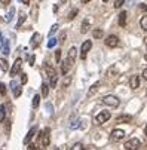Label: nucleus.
<instances>
[{"label":"nucleus","mask_w":147,"mask_h":150,"mask_svg":"<svg viewBox=\"0 0 147 150\" xmlns=\"http://www.w3.org/2000/svg\"><path fill=\"white\" fill-rule=\"evenodd\" d=\"M39 140H40V143H42L43 147L49 146V141H51V129L49 128H45V129L39 134Z\"/></svg>","instance_id":"f257e3e1"},{"label":"nucleus","mask_w":147,"mask_h":150,"mask_svg":"<svg viewBox=\"0 0 147 150\" xmlns=\"http://www.w3.org/2000/svg\"><path fill=\"white\" fill-rule=\"evenodd\" d=\"M102 103L106 105H109V107H112V109H116V107H119V104H120V101L116 95H106L102 98Z\"/></svg>","instance_id":"f03ea898"},{"label":"nucleus","mask_w":147,"mask_h":150,"mask_svg":"<svg viewBox=\"0 0 147 150\" xmlns=\"http://www.w3.org/2000/svg\"><path fill=\"white\" fill-rule=\"evenodd\" d=\"M110 117H112V113H110V112H107V110H102V112H100V113L95 116V123L102 125L104 122H107Z\"/></svg>","instance_id":"7ed1b4c3"},{"label":"nucleus","mask_w":147,"mask_h":150,"mask_svg":"<svg viewBox=\"0 0 147 150\" xmlns=\"http://www.w3.org/2000/svg\"><path fill=\"white\" fill-rule=\"evenodd\" d=\"M140 146H141V143H140L138 138H131V140H128L127 143H125L123 147H125V150H138Z\"/></svg>","instance_id":"20e7f679"},{"label":"nucleus","mask_w":147,"mask_h":150,"mask_svg":"<svg viewBox=\"0 0 147 150\" xmlns=\"http://www.w3.org/2000/svg\"><path fill=\"white\" fill-rule=\"evenodd\" d=\"M46 69V71H48V74H49V80H51V88H55L57 86V71L52 69V67H49V66H46L45 67Z\"/></svg>","instance_id":"39448f33"},{"label":"nucleus","mask_w":147,"mask_h":150,"mask_svg":"<svg viewBox=\"0 0 147 150\" xmlns=\"http://www.w3.org/2000/svg\"><path fill=\"white\" fill-rule=\"evenodd\" d=\"M91 48H92V42H91V40H85V42H83L82 49H80V58H82V59L86 58V54L89 52Z\"/></svg>","instance_id":"423d86ee"},{"label":"nucleus","mask_w":147,"mask_h":150,"mask_svg":"<svg viewBox=\"0 0 147 150\" xmlns=\"http://www.w3.org/2000/svg\"><path fill=\"white\" fill-rule=\"evenodd\" d=\"M106 45L109 46V48H116L117 45H119V37L117 36H114V34H110V36H107L106 37Z\"/></svg>","instance_id":"0eeeda50"},{"label":"nucleus","mask_w":147,"mask_h":150,"mask_svg":"<svg viewBox=\"0 0 147 150\" xmlns=\"http://www.w3.org/2000/svg\"><path fill=\"white\" fill-rule=\"evenodd\" d=\"M21 66H23V59H21V58H16L15 62H13V66H12V69H11V76H12V77L16 76V74L21 71Z\"/></svg>","instance_id":"6e6552de"},{"label":"nucleus","mask_w":147,"mask_h":150,"mask_svg":"<svg viewBox=\"0 0 147 150\" xmlns=\"http://www.w3.org/2000/svg\"><path fill=\"white\" fill-rule=\"evenodd\" d=\"M123 137H125L123 129H113V131H112V135H110L112 141H114V143H117V141L123 140Z\"/></svg>","instance_id":"1a4fd4ad"},{"label":"nucleus","mask_w":147,"mask_h":150,"mask_svg":"<svg viewBox=\"0 0 147 150\" xmlns=\"http://www.w3.org/2000/svg\"><path fill=\"white\" fill-rule=\"evenodd\" d=\"M11 89H12V92H13V97H15V98H18V97L21 95V92H23V88H21V85H18L15 80H12V82H11Z\"/></svg>","instance_id":"9d476101"},{"label":"nucleus","mask_w":147,"mask_h":150,"mask_svg":"<svg viewBox=\"0 0 147 150\" xmlns=\"http://www.w3.org/2000/svg\"><path fill=\"white\" fill-rule=\"evenodd\" d=\"M129 88H131V89L140 88V76H137V74L131 76V79H129Z\"/></svg>","instance_id":"9b49d317"},{"label":"nucleus","mask_w":147,"mask_h":150,"mask_svg":"<svg viewBox=\"0 0 147 150\" xmlns=\"http://www.w3.org/2000/svg\"><path fill=\"white\" fill-rule=\"evenodd\" d=\"M76 52H77V49L73 46V48H70V51H69V55H67V59H69V62L71 64H74V61H76Z\"/></svg>","instance_id":"f8f14e48"},{"label":"nucleus","mask_w":147,"mask_h":150,"mask_svg":"<svg viewBox=\"0 0 147 150\" xmlns=\"http://www.w3.org/2000/svg\"><path fill=\"white\" fill-rule=\"evenodd\" d=\"M71 67H73V66H71V64L69 62V59L66 58V59H64V62H62V66H61V73L66 76V74L70 71V69H71Z\"/></svg>","instance_id":"ddd939ff"},{"label":"nucleus","mask_w":147,"mask_h":150,"mask_svg":"<svg viewBox=\"0 0 147 150\" xmlns=\"http://www.w3.org/2000/svg\"><path fill=\"white\" fill-rule=\"evenodd\" d=\"M36 132H37V128H36V126H33L31 129L28 131V134L25 135V138H24V144H28V143L33 140V137H34V134H36Z\"/></svg>","instance_id":"4468645a"},{"label":"nucleus","mask_w":147,"mask_h":150,"mask_svg":"<svg viewBox=\"0 0 147 150\" xmlns=\"http://www.w3.org/2000/svg\"><path fill=\"white\" fill-rule=\"evenodd\" d=\"M40 39H42V37H40V34H39V33H34V34H33L31 42H30L31 48H34V49H36V48L39 46V43H40Z\"/></svg>","instance_id":"2eb2a0df"},{"label":"nucleus","mask_w":147,"mask_h":150,"mask_svg":"<svg viewBox=\"0 0 147 150\" xmlns=\"http://www.w3.org/2000/svg\"><path fill=\"white\" fill-rule=\"evenodd\" d=\"M127 16H128V13L125 12V11L119 13V25H120V27H125V25H127Z\"/></svg>","instance_id":"dca6fc26"},{"label":"nucleus","mask_w":147,"mask_h":150,"mask_svg":"<svg viewBox=\"0 0 147 150\" xmlns=\"http://www.w3.org/2000/svg\"><path fill=\"white\" fill-rule=\"evenodd\" d=\"M116 120H117V123H122V122H127V123H129V122L132 120V116H129V115H122V116H119Z\"/></svg>","instance_id":"f3484780"},{"label":"nucleus","mask_w":147,"mask_h":150,"mask_svg":"<svg viewBox=\"0 0 147 150\" xmlns=\"http://www.w3.org/2000/svg\"><path fill=\"white\" fill-rule=\"evenodd\" d=\"M98 88H100V83H98V82H97V83H94L92 86L89 88V91H88V97L95 95V94H97V91H98Z\"/></svg>","instance_id":"a211bd4d"},{"label":"nucleus","mask_w":147,"mask_h":150,"mask_svg":"<svg viewBox=\"0 0 147 150\" xmlns=\"http://www.w3.org/2000/svg\"><path fill=\"white\" fill-rule=\"evenodd\" d=\"M25 19H27V15H25L24 12H21V13H19V19H18V23H16V28H21V25L24 24Z\"/></svg>","instance_id":"6ab92c4d"},{"label":"nucleus","mask_w":147,"mask_h":150,"mask_svg":"<svg viewBox=\"0 0 147 150\" xmlns=\"http://www.w3.org/2000/svg\"><path fill=\"white\" fill-rule=\"evenodd\" d=\"M5 117H6V105L0 104V122H3Z\"/></svg>","instance_id":"aec40b11"},{"label":"nucleus","mask_w":147,"mask_h":150,"mask_svg":"<svg viewBox=\"0 0 147 150\" xmlns=\"http://www.w3.org/2000/svg\"><path fill=\"white\" fill-rule=\"evenodd\" d=\"M88 28H89V21L88 19H83V23H82V27H80V31L85 34L86 31H88Z\"/></svg>","instance_id":"412c9836"},{"label":"nucleus","mask_w":147,"mask_h":150,"mask_svg":"<svg viewBox=\"0 0 147 150\" xmlns=\"http://www.w3.org/2000/svg\"><path fill=\"white\" fill-rule=\"evenodd\" d=\"M48 94H49V85L43 82V83H42V95L48 97Z\"/></svg>","instance_id":"4be33fe9"},{"label":"nucleus","mask_w":147,"mask_h":150,"mask_svg":"<svg viewBox=\"0 0 147 150\" xmlns=\"http://www.w3.org/2000/svg\"><path fill=\"white\" fill-rule=\"evenodd\" d=\"M0 69H2L3 71H8V69H9V64H8V61L5 58H0Z\"/></svg>","instance_id":"5701e85b"},{"label":"nucleus","mask_w":147,"mask_h":150,"mask_svg":"<svg viewBox=\"0 0 147 150\" xmlns=\"http://www.w3.org/2000/svg\"><path fill=\"white\" fill-rule=\"evenodd\" d=\"M3 54H5V55H9V54H11V49H9V40H8V39H5V42H3Z\"/></svg>","instance_id":"b1692460"},{"label":"nucleus","mask_w":147,"mask_h":150,"mask_svg":"<svg viewBox=\"0 0 147 150\" xmlns=\"http://www.w3.org/2000/svg\"><path fill=\"white\" fill-rule=\"evenodd\" d=\"M13 13H15V8H11V11L6 13V18H5V21H6V23H11V21H12V18H13Z\"/></svg>","instance_id":"393cba45"},{"label":"nucleus","mask_w":147,"mask_h":150,"mask_svg":"<svg viewBox=\"0 0 147 150\" xmlns=\"http://www.w3.org/2000/svg\"><path fill=\"white\" fill-rule=\"evenodd\" d=\"M140 25L144 31H147V15H144L141 19H140Z\"/></svg>","instance_id":"a878e982"},{"label":"nucleus","mask_w":147,"mask_h":150,"mask_svg":"<svg viewBox=\"0 0 147 150\" xmlns=\"http://www.w3.org/2000/svg\"><path fill=\"white\" fill-rule=\"evenodd\" d=\"M92 36H94L95 39H101V37L104 36V33H102V30H100V28H95V30L92 31Z\"/></svg>","instance_id":"bb28decb"},{"label":"nucleus","mask_w":147,"mask_h":150,"mask_svg":"<svg viewBox=\"0 0 147 150\" xmlns=\"http://www.w3.org/2000/svg\"><path fill=\"white\" fill-rule=\"evenodd\" d=\"M39 103H40V95H34V98H33V109H37Z\"/></svg>","instance_id":"cd10ccee"},{"label":"nucleus","mask_w":147,"mask_h":150,"mask_svg":"<svg viewBox=\"0 0 147 150\" xmlns=\"http://www.w3.org/2000/svg\"><path fill=\"white\" fill-rule=\"evenodd\" d=\"M57 30H58V24H54L52 27H51V30H49V33H48V36L49 37H52L55 33H57Z\"/></svg>","instance_id":"c85d7f7f"},{"label":"nucleus","mask_w":147,"mask_h":150,"mask_svg":"<svg viewBox=\"0 0 147 150\" xmlns=\"http://www.w3.org/2000/svg\"><path fill=\"white\" fill-rule=\"evenodd\" d=\"M57 43H58V39H55V37H51V40L48 42V48H54Z\"/></svg>","instance_id":"c756f323"},{"label":"nucleus","mask_w":147,"mask_h":150,"mask_svg":"<svg viewBox=\"0 0 147 150\" xmlns=\"http://www.w3.org/2000/svg\"><path fill=\"white\" fill-rule=\"evenodd\" d=\"M71 150H85V147H83L82 143H76V144H73Z\"/></svg>","instance_id":"7c9ffc66"},{"label":"nucleus","mask_w":147,"mask_h":150,"mask_svg":"<svg viewBox=\"0 0 147 150\" xmlns=\"http://www.w3.org/2000/svg\"><path fill=\"white\" fill-rule=\"evenodd\" d=\"M55 61H57V62L61 61V49H57V51H55Z\"/></svg>","instance_id":"2f4dec72"},{"label":"nucleus","mask_w":147,"mask_h":150,"mask_svg":"<svg viewBox=\"0 0 147 150\" xmlns=\"http://www.w3.org/2000/svg\"><path fill=\"white\" fill-rule=\"evenodd\" d=\"M0 94L6 95V85L5 83H0Z\"/></svg>","instance_id":"473e14b6"},{"label":"nucleus","mask_w":147,"mask_h":150,"mask_svg":"<svg viewBox=\"0 0 147 150\" xmlns=\"http://www.w3.org/2000/svg\"><path fill=\"white\" fill-rule=\"evenodd\" d=\"M76 15H77V9H71V12L69 13V19H73Z\"/></svg>","instance_id":"72a5a7b5"},{"label":"nucleus","mask_w":147,"mask_h":150,"mask_svg":"<svg viewBox=\"0 0 147 150\" xmlns=\"http://www.w3.org/2000/svg\"><path fill=\"white\" fill-rule=\"evenodd\" d=\"M27 80H28V77H27V74L25 73H23V74H21V83H27Z\"/></svg>","instance_id":"f704fd0d"},{"label":"nucleus","mask_w":147,"mask_h":150,"mask_svg":"<svg viewBox=\"0 0 147 150\" xmlns=\"http://www.w3.org/2000/svg\"><path fill=\"white\" fill-rule=\"evenodd\" d=\"M123 3H125V0H116V2H114V8H120Z\"/></svg>","instance_id":"c9c22d12"},{"label":"nucleus","mask_w":147,"mask_h":150,"mask_svg":"<svg viewBox=\"0 0 147 150\" xmlns=\"http://www.w3.org/2000/svg\"><path fill=\"white\" fill-rule=\"evenodd\" d=\"M70 82H71V77H67V79H66V82L62 83V86H64V88H67L69 85H70Z\"/></svg>","instance_id":"e433bc0d"},{"label":"nucleus","mask_w":147,"mask_h":150,"mask_svg":"<svg viewBox=\"0 0 147 150\" xmlns=\"http://www.w3.org/2000/svg\"><path fill=\"white\" fill-rule=\"evenodd\" d=\"M3 42H5V39H3L2 33H0V51H2V48H3Z\"/></svg>","instance_id":"4c0bfd02"},{"label":"nucleus","mask_w":147,"mask_h":150,"mask_svg":"<svg viewBox=\"0 0 147 150\" xmlns=\"http://www.w3.org/2000/svg\"><path fill=\"white\" fill-rule=\"evenodd\" d=\"M28 150H39V147H37L36 144H30V146H28Z\"/></svg>","instance_id":"58836bf2"},{"label":"nucleus","mask_w":147,"mask_h":150,"mask_svg":"<svg viewBox=\"0 0 147 150\" xmlns=\"http://www.w3.org/2000/svg\"><path fill=\"white\" fill-rule=\"evenodd\" d=\"M140 9H141V11H144V12H147V5L141 3V5H140Z\"/></svg>","instance_id":"ea45409f"},{"label":"nucleus","mask_w":147,"mask_h":150,"mask_svg":"<svg viewBox=\"0 0 147 150\" xmlns=\"http://www.w3.org/2000/svg\"><path fill=\"white\" fill-rule=\"evenodd\" d=\"M0 2H2V5H5V6H6V5H9V3H11V0H0Z\"/></svg>","instance_id":"a19ab883"},{"label":"nucleus","mask_w":147,"mask_h":150,"mask_svg":"<svg viewBox=\"0 0 147 150\" xmlns=\"http://www.w3.org/2000/svg\"><path fill=\"white\" fill-rule=\"evenodd\" d=\"M30 66H34V55L30 57Z\"/></svg>","instance_id":"79ce46f5"},{"label":"nucleus","mask_w":147,"mask_h":150,"mask_svg":"<svg viewBox=\"0 0 147 150\" xmlns=\"http://www.w3.org/2000/svg\"><path fill=\"white\" fill-rule=\"evenodd\" d=\"M143 77L147 80V69H144V70H143Z\"/></svg>","instance_id":"37998d69"},{"label":"nucleus","mask_w":147,"mask_h":150,"mask_svg":"<svg viewBox=\"0 0 147 150\" xmlns=\"http://www.w3.org/2000/svg\"><path fill=\"white\" fill-rule=\"evenodd\" d=\"M46 109L49 110V113H52V110H54V109H52V107H51V104H49V103L46 104Z\"/></svg>","instance_id":"c03bdc74"},{"label":"nucleus","mask_w":147,"mask_h":150,"mask_svg":"<svg viewBox=\"0 0 147 150\" xmlns=\"http://www.w3.org/2000/svg\"><path fill=\"white\" fill-rule=\"evenodd\" d=\"M86 150H97V147H95V146H88Z\"/></svg>","instance_id":"a18cd8bd"},{"label":"nucleus","mask_w":147,"mask_h":150,"mask_svg":"<svg viewBox=\"0 0 147 150\" xmlns=\"http://www.w3.org/2000/svg\"><path fill=\"white\" fill-rule=\"evenodd\" d=\"M21 2H23L24 5H30V0H21Z\"/></svg>","instance_id":"49530a36"},{"label":"nucleus","mask_w":147,"mask_h":150,"mask_svg":"<svg viewBox=\"0 0 147 150\" xmlns=\"http://www.w3.org/2000/svg\"><path fill=\"white\" fill-rule=\"evenodd\" d=\"M144 132H146V137H147V125H146V129H144Z\"/></svg>","instance_id":"de8ad7c7"},{"label":"nucleus","mask_w":147,"mask_h":150,"mask_svg":"<svg viewBox=\"0 0 147 150\" xmlns=\"http://www.w3.org/2000/svg\"><path fill=\"white\" fill-rule=\"evenodd\" d=\"M82 2H83V3H86V2H89V0H82Z\"/></svg>","instance_id":"09e8293b"},{"label":"nucleus","mask_w":147,"mask_h":150,"mask_svg":"<svg viewBox=\"0 0 147 150\" xmlns=\"http://www.w3.org/2000/svg\"><path fill=\"white\" fill-rule=\"evenodd\" d=\"M144 59H146V61H147V54H146V55H144Z\"/></svg>","instance_id":"8fccbe9b"},{"label":"nucleus","mask_w":147,"mask_h":150,"mask_svg":"<svg viewBox=\"0 0 147 150\" xmlns=\"http://www.w3.org/2000/svg\"><path fill=\"white\" fill-rule=\"evenodd\" d=\"M54 150H59V149H58V147H54Z\"/></svg>","instance_id":"3c124183"},{"label":"nucleus","mask_w":147,"mask_h":150,"mask_svg":"<svg viewBox=\"0 0 147 150\" xmlns=\"http://www.w3.org/2000/svg\"><path fill=\"white\" fill-rule=\"evenodd\" d=\"M102 2H109V0H102Z\"/></svg>","instance_id":"603ef678"},{"label":"nucleus","mask_w":147,"mask_h":150,"mask_svg":"<svg viewBox=\"0 0 147 150\" xmlns=\"http://www.w3.org/2000/svg\"><path fill=\"white\" fill-rule=\"evenodd\" d=\"M61 2H66V0H61Z\"/></svg>","instance_id":"864d4df0"}]
</instances>
